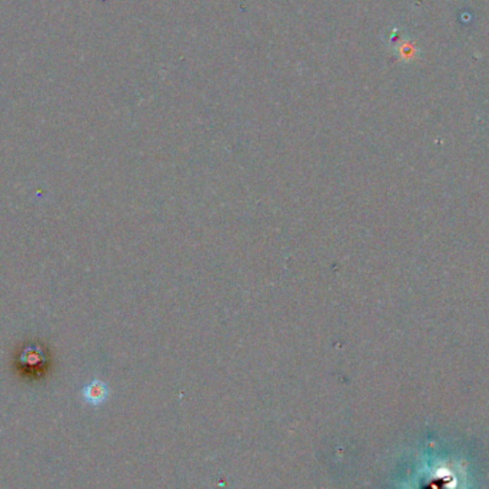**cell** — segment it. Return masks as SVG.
Instances as JSON below:
<instances>
[{
	"label": "cell",
	"mask_w": 489,
	"mask_h": 489,
	"mask_svg": "<svg viewBox=\"0 0 489 489\" xmlns=\"http://www.w3.org/2000/svg\"><path fill=\"white\" fill-rule=\"evenodd\" d=\"M82 397H83L85 402H87L89 405L97 406V405H102L107 399L109 388L104 382H102V380L95 379L82 390Z\"/></svg>",
	"instance_id": "6da1fadb"
}]
</instances>
